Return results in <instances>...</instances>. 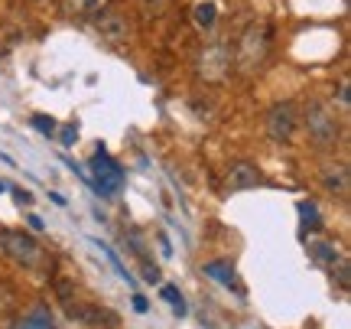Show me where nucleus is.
<instances>
[{"label": "nucleus", "instance_id": "nucleus-1", "mask_svg": "<svg viewBox=\"0 0 351 329\" xmlns=\"http://www.w3.org/2000/svg\"><path fill=\"white\" fill-rule=\"evenodd\" d=\"M302 124H306V137H309V144L313 147H319V150H332L335 144H339V114H335V108L328 102H322V98H313V102L302 108Z\"/></svg>", "mask_w": 351, "mask_h": 329}, {"label": "nucleus", "instance_id": "nucleus-2", "mask_svg": "<svg viewBox=\"0 0 351 329\" xmlns=\"http://www.w3.org/2000/svg\"><path fill=\"white\" fill-rule=\"evenodd\" d=\"M270 52V23L267 20H254L247 23V30L241 33L238 49H234V69L241 76H254Z\"/></svg>", "mask_w": 351, "mask_h": 329}, {"label": "nucleus", "instance_id": "nucleus-3", "mask_svg": "<svg viewBox=\"0 0 351 329\" xmlns=\"http://www.w3.org/2000/svg\"><path fill=\"white\" fill-rule=\"evenodd\" d=\"M0 251L13 258L16 264L29 267V271H39L46 264V254L39 248V241L23 235V231H16V228H0Z\"/></svg>", "mask_w": 351, "mask_h": 329}, {"label": "nucleus", "instance_id": "nucleus-4", "mask_svg": "<svg viewBox=\"0 0 351 329\" xmlns=\"http://www.w3.org/2000/svg\"><path fill=\"white\" fill-rule=\"evenodd\" d=\"M98 196H117V192L124 190V166L111 160L108 150H104V144H98V150H95V160H91V179H88Z\"/></svg>", "mask_w": 351, "mask_h": 329}, {"label": "nucleus", "instance_id": "nucleus-5", "mask_svg": "<svg viewBox=\"0 0 351 329\" xmlns=\"http://www.w3.org/2000/svg\"><path fill=\"white\" fill-rule=\"evenodd\" d=\"M234 69V56H231V46L228 43H208L205 49L199 52L195 59V72H199L202 82H225L228 72Z\"/></svg>", "mask_w": 351, "mask_h": 329}, {"label": "nucleus", "instance_id": "nucleus-6", "mask_svg": "<svg viewBox=\"0 0 351 329\" xmlns=\"http://www.w3.org/2000/svg\"><path fill=\"white\" fill-rule=\"evenodd\" d=\"M296 127H300V108L293 102H280L267 111V134L276 144H289L296 137Z\"/></svg>", "mask_w": 351, "mask_h": 329}, {"label": "nucleus", "instance_id": "nucleus-7", "mask_svg": "<svg viewBox=\"0 0 351 329\" xmlns=\"http://www.w3.org/2000/svg\"><path fill=\"white\" fill-rule=\"evenodd\" d=\"M263 183V173L261 166L251 163V160H234L228 163L225 170V190L228 192H244V190H254Z\"/></svg>", "mask_w": 351, "mask_h": 329}, {"label": "nucleus", "instance_id": "nucleus-8", "mask_svg": "<svg viewBox=\"0 0 351 329\" xmlns=\"http://www.w3.org/2000/svg\"><path fill=\"white\" fill-rule=\"evenodd\" d=\"M98 36L111 46H121L130 36V20L117 10H101L98 13Z\"/></svg>", "mask_w": 351, "mask_h": 329}, {"label": "nucleus", "instance_id": "nucleus-9", "mask_svg": "<svg viewBox=\"0 0 351 329\" xmlns=\"http://www.w3.org/2000/svg\"><path fill=\"white\" fill-rule=\"evenodd\" d=\"M322 186H326L328 192H339V196H345L351 186V173H348V163L345 160H328L326 166H322Z\"/></svg>", "mask_w": 351, "mask_h": 329}, {"label": "nucleus", "instance_id": "nucleus-10", "mask_svg": "<svg viewBox=\"0 0 351 329\" xmlns=\"http://www.w3.org/2000/svg\"><path fill=\"white\" fill-rule=\"evenodd\" d=\"M202 271H205V277L218 280L221 287H228V291H234L238 297H244V291L238 287V274H234V267L228 264V261H208Z\"/></svg>", "mask_w": 351, "mask_h": 329}, {"label": "nucleus", "instance_id": "nucleus-11", "mask_svg": "<svg viewBox=\"0 0 351 329\" xmlns=\"http://www.w3.org/2000/svg\"><path fill=\"white\" fill-rule=\"evenodd\" d=\"M309 254H313V261L326 267H335V261H341V251L335 241H309Z\"/></svg>", "mask_w": 351, "mask_h": 329}, {"label": "nucleus", "instance_id": "nucleus-12", "mask_svg": "<svg viewBox=\"0 0 351 329\" xmlns=\"http://www.w3.org/2000/svg\"><path fill=\"white\" fill-rule=\"evenodd\" d=\"M16 329H56V319H52L49 306H33V310L16 323Z\"/></svg>", "mask_w": 351, "mask_h": 329}, {"label": "nucleus", "instance_id": "nucleus-13", "mask_svg": "<svg viewBox=\"0 0 351 329\" xmlns=\"http://www.w3.org/2000/svg\"><path fill=\"white\" fill-rule=\"evenodd\" d=\"M111 0H65V10L72 16H98L101 10H108Z\"/></svg>", "mask_w": 351, "mask_h": 329}, {"label": "nucleus", "instance_id": "nucleus-14", "mask_svg": "<svg viewBox=\"0 0 351 329\" xmlns=\"http://www.w3.org/2000/svg\"><path fill=\"white\" fill-rule=\"evenodd\" d=\"M192 16H195V23H199V30H212L215 20H218V7H215L212 0H208V3H195V10H192Z\"/></svg>", "mask_w": 351, "mask_h": 329}, {"label": "nucleus", "instance_id": "nucleus-15", "mask_svg": "<svg viewBox=\"0 0 351 329\" xmlns=\"http://www.w3.org/2000/svg\"><path fill=\"white\" fill-rule=\"evenodd\" d=\"M69 310V317L72 319H78V323H88V326H98V319H101V313L95 310V306H82V304H69L65 306Z\"/></svg>", "mask_w": 351, "mask_h": 329}, {"label": "nucleus", "instance_id": "nucleus-16", "mask_svg": "<svg viewBox=\"0 0 351 329\" xmlns=\"http://www.w3.org/2000/svg\"><path fill=\"white\" fill-rule=\"evenodd\" d=\"M160 297H163L166 304L176 310V317H186V300H182V293H179V287H173V284H163V291H160Z\"/></svg>", "mask_w": 351, "mask_h": 329}, {"label": "nucleus", "instance_id": "nucleus-17", "mask_svg": "<svg viewBox=\"0 0 351 329\" xmlns=\"http://www.w3.org/2000/svg\"><path fill=\"white\" fill-rule=\"evenodd\" d=\"M300 216H302V228H309V231H315V228L322 225L319 209H315V203H309V199H302L300 203Z\"/></svg>", "mask_w": 351, "mask_h": 329}, {"label": "nucleus", "instance_id": "nucleus-18", "mask_svg": "<svg viewBox=\"0 0 351 329\" xmlns=\"http://www.w3.org/2000/svg\"><path fill=\"white\" fill-rule=\"evenodd\" d=\"M91 245H98L101 251L108 254V261H111V267H114V271H117V277H124V280H127V284H134V274H130V271H127V267H124V264H121V258H117V254H114V251H111V248H108V245H104V241H98V238H91Z\"/></svg>", "mask_w": 351, "mask_h": 329}, {"label": "nucleus", "instance_id": "nucleus-19", "mask_svg": "<svg viewBox=\"0 0 351 329\" xmlns=\"http://www.w3.org/2000/svg\"><path fill=\"white\" fill-rule=\"evenodd\" d=\"M13 304H16V291H13L7 280H0V317H3V313H10Z\"/></svg>", "mask_w": 351, "mask_h": 329}, {"label": "nucleus", "instance_id": "nucleus-20", "mask_svg": "<svg viewBox=\"0 0 351 329\" xmlns=\"http://www.w3.org/2000/svg\"><path fill=\"white\" fill-rule=\"evenodd\" d=\"M29 124L36 127L39 134H46V137H52V134H56V121H52V117H46V114H33V117H29Z\"/></svg>", "mask_w": 351, "mask_h": 329}, {"label": "nucleus", "instance_id": "nucleus-21", "mask_svg": "<svg viewBox=\"0 0 351 329\" xmlns=\"http://www.w3.org/2000/svg\"><path fill=\"white\" fill-rule=\"evenodd\" d=\"M75 140H78V127L75 124H65L62 134H59V144H62V147H72Z\"/></svg>", "mask_w": 351, "mask_h": 329}, {"label": "nucleus", "instance_id": "nucleus-22", "mask_svg": "<svg viewBox=\"0 0 351 329\" xmlns=\"http://www.w3.org/2000/svg\"><path fill=\"white\" fill-rule=\"evenodd\" d=\"M348 261H345V258H341V261H339V287H341V291H348Z\"/></svg>", "mask_w": 351, "mask_h": 329}, {"label": "nucleus", "instance_id": "nucleus-23", "mask_svg": "<svg viewBox=\"0 0 351 329\" xmlns=\"http://www.w3.org/2000/svg\"><path fill=\"white\" fill-rule=\"evenodd\" d=\"M143 7L150 13H163L166 7H169V0H143Z\"/></svg>", "mask_w": 351, "mask_h": 329}, {"label": "nucleus", "instance_id": "nucleus-24", "mask_svg": "<svg viewBox=\"0 0 351 329\" xmlns=\"http://www.w3.org/2000/svg\"><path fill=\"white\" fill-rule=\"evenodd\" d=\"M13 199H16L20 205H33V196H29L26 190H13Z\"/></svg>", "mask_w": 351, "mask_h": 329}, {"label": "nucleus", "instance_id": "nucleus-25", "mask_svg": "<svg viewBox=\"0 0 351 329\" xmlns=\"http://www.w3.org/2000/svg\"><path fill=\"white\" fill-rule=\"evenodd\" d=\"M339 98H341V104H345V108H348V104H351V91H348V82H341V85H339Z\"/></svg>", "mask_w": 351, "mask_h": 329}, {"label": "nucleus", "instance_id": "nucleus-26", "mask_svg": "<svg viewBox=\"0 0 351 329\" xmlns=\"http://www.w3.org/2000/svg\"><path fill=\"white\" fill-rule=\"evenodd\" d=\"M143 280H147V284H160V271H156V267H147V271H143Z\"/></svg>", "mask_w": 351, "mask_h": 329}, {"label": "nucleus", "instance_id": "nucleus-27", "mask_svg": "<svg viewBox=\"0 0 351 329\" xmlns=\"http://www.w3.org/2000/svg\"><path fill=\"white\" fill-rule=\"evenodd\" d=\"M134 310H137V313H147V310H150V304H147V300H143V297H134Z\"/></svg>", "mask_w": 351, "mask_h": 329}, {"label": "nucleus", "instance_id": "nucleus-28", "mask_svg": "<svg viewBox=\"0 0 351 329\" xmlns=\"http://www.w3.org/2000/svg\"><path fill=\"white\" fill-rule=\"evenodd\" d=\"M29 228H33V231H43V218H39L36 212H33V216H29Z\"/></svg>", "mask_w": 351, "mask_h": 329}, {"label": "nucleus", "instance_id": "nucleus-29", "mask_svg": "<svg viewBox=\"0 0 351 329\" xmlns=\"http://www.w3.org/2000/svg\"><path fill=\"white\" fill-rule=\"evenodd\" d=\"M3 190H7V186H3V183H0V192H3Z\"/></svg>", "mask_w": 351, "mask_h": 329}]
</instances>
